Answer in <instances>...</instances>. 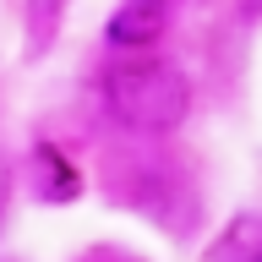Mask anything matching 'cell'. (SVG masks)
Listing matches in <instances>:
<instances>
[{"mask_svg":"<svg viewBox=\"0 0 262 262\" xmlns=\"http://www.w3.org/2000/svg\"><path fill=\"white\" fill-rule=\"evenodd\" d=\"M104 104L126 131H142V137H164L175 131L191 110V82L186 71L169 60H126L115 66L110 82H104Z\"/></svg>","mask_w":262,"mask_h":262,"instance_id":"6da1fadb","label":"cell"},{"mask_svg":"<svg viewBox=\"0 0 262 262\" xmlns=\"http://www.w3.org/2000/svg\"><path fill=\"white\" fill-rule=\"evenodd\" d=\"M169 16H175V0H120L115 16H110V28H104V44H115V49H147V44L164 38Z\"/></svg>","mask_w":262,"mask_h":262,"instance_id":"7a4b0ae2","label":"cell"},{"mask_svg":"<svg viewBox=\"0 0 262 262\" xmlns=\"http://www.w3.org/2000/svg\"><path fill=\"white\" fill-rule=\"evenodd\" d=\"M66 6H71V0H28V6H22V55H28V60H44L49 49H55Z\"/></svg>","mask_w":262,"mask_h":262,"instance_id":"3957f363","label":"cell"},{"mask_svg":"<svg viewBox=\"0 0 262 262\" xmlns=\"http://www.w3.org/2000/svg\"><path fill=\"white\" fill-rule=\"evenodd\" d=\"M33 175H38V196L44 202H71V196L82 191V175L71 169V159H66L60 147H33Z\"/></svg>","mask_w":262,"mask_h":262,"instance_id":"277c9868","label":"cell"},{"mask_svg":"<svg viewBox=\"0 0 262 262\" xmlns=\"http://www.w3.org/2000/svg\"><path fill=\"white\" fill-rule=\"evenodd\" d=\"M0 213H6V175H0Z\"/></svg>","mask_w":262,"mask_h":262,"instance_id":"5b68a950","label":"cell"},{"mask_svg":"<svg viewBox=\"0 0 262 262\" xmlns=\"http://www.w3.org/2000/svg\"><path fill=\"white\" fill-rule=\"evenodd\" d=\"M241 262H262V251H251V257H241Z\"/></svg>","mask_w":262,"mask_h":262,"instance_id":"8992f818","label":"cell"}]
</instances>
